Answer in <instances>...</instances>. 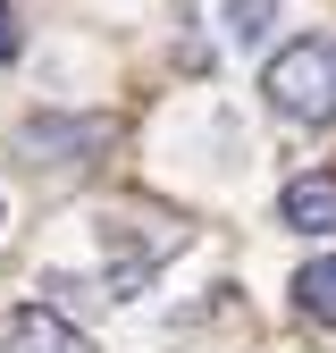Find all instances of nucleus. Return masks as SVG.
<instances>
[{
  "label": "nucleus",
  "mask_w": 336,
  "mask_h": 353,
  "mask_svg": "<svg viewBox=\"0 0 336 353\" xmlns=\"http://www.w3.org/2000/svg\"><path fill=\"white\" fill-rule=\"evenodd\" d=\"M261 93L294 126H328L336 118V42H286V51L261 68Z\"/></svg>",
  "instance_id": "1"
},
{
  "label": "nucleus",
  "mask_w": 336,
  "mask_h": 353,
  "mask_svg": "<svg viewBox=\"0 0 336 353\" xmlns=\"http://www.w3.org/2000/svg\"><path fill=\"white\" fill-rule=\"evenodd\" d=\"M9 152L25 168H84L93 152H109V118H25Z\"/></svg>",
  "instance_id": "2"
},
{
  "label": "nucleus",
  "mask_w": 336,
  "mask_h": 353,
  "mask_svg": "<svg viewBox=\"0 0 336 353\" xmlns=\"http://www.w3.org/2000/svg\"><path fill=\"white\" fill-rule=\"evenodd\" d=\"M277 219H286V228H303V236H336V176H328V168L294 176V185L277 194Z\"/></svg>",
  "instance_id": "3"
},
{
  "label": "nucleus",
  "mask_w": 336,
  "mask_h": 353,
  "mask_svg": "<svg viewBox=\"0 0 336 353\" xmlns=\"http://www.w3.org/2000/svg\"><path fill=\"white\" fill-rule=\"evenodd\" d=\"M9 353H93L59 312H17L9 320Z\"/></svg>",
  "instance_id": "4"
},
{
  "label": "nucleus",
  "mask_w": 336,
  "mask_h": 353,
  "mask_svg": "<svg viewBox=\"0 0 336 353\" xmlns=\"http://www.w3.org/2000/svg\"><path fill=\"white\" fill-rule=\"evenodd\" d=\"M294 303H303V320H336V261H303Z\"/></svg>",
  "instance_id": "5"
},
{
  "label": "nucleus",
  "mask_w": 336,
  "mask_h": 353,
  "mask_svg": "<svg viewBox=\"0 0 336 353\" xmlns=\"http://www.w3.org/2000/svg\"><path fill=\"white\" fill-rule=\"evenodd\" d=\"M269 9H277V0H227V34L235 42H261L269 34Z\"/></svg>",
  "instance_id": "6"
},
{
  "label": "nucleus",
  "mask_w": 336,
  "mask_h": 353,
  "mask_svg": "<svg viewBox=\"0 0 336 353\" xmlns=\"http://www.w3.org/2000/svg\"><path fill=\"white\" fill-rule=\"evenodd\" d=\"M17 42H25V34H17V9L0 0V59H17Z\"/></svg>",
  "instance_id": "7"
}]
</instances>
